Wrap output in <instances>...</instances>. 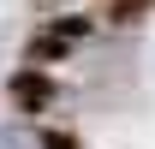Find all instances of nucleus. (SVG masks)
Wrapping results in <instances>:
<instances>
[{
	"instance_id": "7ed1b4c3",
	"label": "nucleus",
	"mask_w": 155,
	"mask_h": 149,
	"mask_svg": "<svg viewBox=\"0 0 155 149\" xmlns=\"http://www.w3.org/2000/svg\"><path fill=\"white\" fill-rule=\"evenodd\" d=\"M12 95L36 108V101H48V84H42V78H12Z\"/></svg>"
},
{
	"instance_id": "f257e3e1",
	"label": "nucleus",
	"mask_w": 155,
	"mask_h": 149,
	"mask_svg": "<svg viewBox=\"0 0 155 149\" xmlns=\"http://www.w3.org/2000/svg\"><path fill=\"white\" fill-rule=\"evenodd\" d=\"M0 149H72V143L48 137L36 119H12V125H0Z\"/></svg>"
},
{
	"instance_id": "f03ea898",
	"label": "nucleus",
	"mask_w": 155,
	"mask_h": 149,
	"mask_svg": "<svg viewBox=\"0 0 155 149\" xmlns=\"http://www.w3.org/2000/svg\"><path fill=\"white\" fill-rule=\"evenodd\" d=\"M72 42H84V18H60V30H42L30 48H36V54H60V48H72Z\"/></svg>"
}]
</instances>
